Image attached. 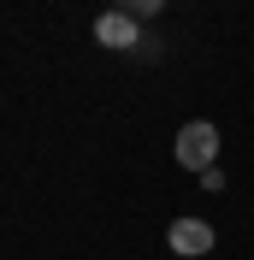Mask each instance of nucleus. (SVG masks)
I'll use <instances>...</instances> for the list:
<instances>
[{"label":"nucleus","instance_id":"1","mask_svg":"<svg viewBox=\"0 0 254 260\" xmlns=\"http://www.w3.org/2000/svg\"><path fill=\"white\" fill-rule=\"evenodd\" d=\"M177 160L189 166L195 178H201L207 166H219V124H207V118H189V124L177 130Z\"/></svg>","mask_w":254,"mask_h":260},{"label":"nucleus","instance_id":"2","mask_svg":"<svg viewBox=\"0 0 254 260\" xmlns=\"http://www.w3.org/2000/svg\"><path fill=\"white\" fill-rule=\"evenodd\" d=\"M166 243H172V254H183V260H201V254H213V225L207 219H172V231H166Z\"/></svg>","mask_w":254,"mask_h":260},{"label":"nucleus","instance_id":"3","mask_svg":"<svg viewBox=\"0 0 254 260\" xmlns=\"http://www.w3.org/2000/svg\"><path fill=\"white\" fill-rule=\"evenodd\" d=\"M95 42L101 48H142V18H130V12H101L95 18Z\"/></svg>","mask_w":254,"mask_h":260},{"label":"nucleus","instance_id":"4","mask_svg":"<svg viewBox=\"0 0 254 260\" xmlns=\"http://www.w3.org/2000/svg\"><path fill=\"white\" fill-rule=\"evenodd\" d=\"M112 6H118V12H130V18H160V6H166V0H112Z\"/></svg>","mask_w":254,"mask_h":260}]
</instances>
